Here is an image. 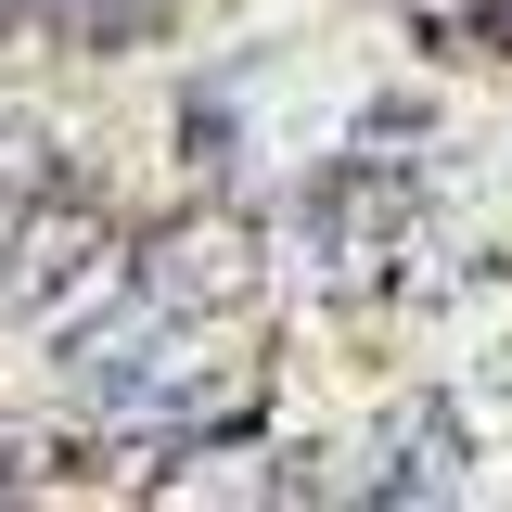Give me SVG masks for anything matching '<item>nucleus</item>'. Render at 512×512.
<instances>
[{
	"instance_id": "3",
	"label": "nucleus",
	"mask_w": 512,
	"mask_h": 512,
	"mask_svg": "<svg viewBox=\"0 0 512 512\" xmlns=\"http://www.w3.org/2000/svg\"><path fill=\"white\" fill-rule=\"evenodd\" d=\"M13 26H26V0H0V39H13Z\"/></svg>"
},
{
	"instance_id": "1",
	"label": "nucleus",
	"mask_w": 512,
	"mask_h": 512,
	"mask_svg": "<svg viewBox=\"0 0 512 512\" xmlns=\"http://www.w3.org/2000/svg\"><path fill=\"white\" fill-rule=\"evenodd\" d=\"M423 487H461V461H448V423H436V410H410V423L384 436V461H372V500H423Z\"/></svg>"
},
{
	"instance_id": "2",
	"label": "nucleus",
	"mask_w": 512,
	"mask_h": 512,
	"mask_svg": "<svg viewBox=\"0 0 512 512\" xmlns=\"http://www.w3.org/2000/svg\"><path fill=\"white\" fill-rule=\"evenodd\" d=\"M154 0H26V26H64V39H128Z\"/></svg>"
}]
</instances>
